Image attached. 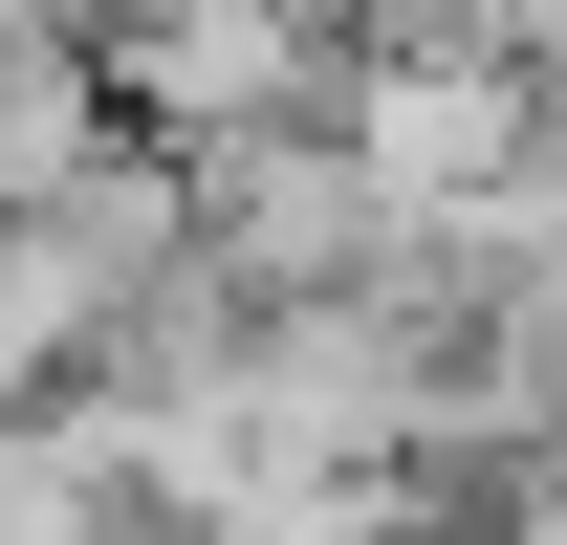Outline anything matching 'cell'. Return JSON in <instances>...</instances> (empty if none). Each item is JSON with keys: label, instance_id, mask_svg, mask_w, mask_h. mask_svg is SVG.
Segmentation results:
<instances>
[{"label": "cell", "instance_id": "obj_1", "mask_svg": "<svg viewBox=\"0 0 567 545\" xmlns=\"http://www.w3.org/2000/svg\"><path fill=\"white\" fill-rule=\"evenodd\" d=\"M481 66L524 88V132L567 153V0H481Z\"/></svg>", "mask_w": 567, "mask_h": 545}]
</instances>
